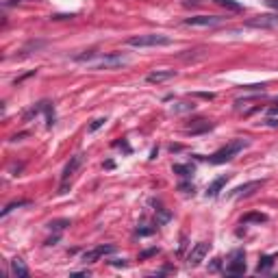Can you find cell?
<instances>
[{"label": "cell", "mask_w": 278, "mask_h": 278, "mask_svg": "<svg viewBox=\"0 0 278 278\" xmlns=\"http://www.w3.org/2000/svg\"><path fill=\"white\" fill-rule=\"evenodd\" d=\"M265 3H267L269 7H272V9H276V11H278V0H265Z\"/></svg>", "instance_id": "24"}, {"label": "cell", "mask_w": 278, "mask_h": 278, "mask_svg": "<svg viewBox=\"0 0 278 278\" xmlns=\"http://www.w3.org/2000/svg\"><path fill=\"white\" fill-rule=\"evenodd\" d=\"M157 213L161 215V224H163V222H170V218H172V215H170V211H165L163 206H157Z\"/></svg>", "instance_id": "19"}, {"label": "cell", "mask_w": 278, "mask_h": 278, "mask_svg": "<svg viewBox=\"0 0 278 278\" xmlns=\"http://www.w3.org/2000/svg\"><path fill=\"white\" fill-rule=\"evenodd\" d=\"M94 70H115V67H122L126 65V59L122 57V54H100V57H96V61H89Z\"/></svg>", "instance_id": "3"}, {"label": "cell", "mask_w": 278, "mask_h": 278, "mask_svg": "<svg viewBox=\"0 0 278 278\" xmlns=\"http://www.w3.org/2000/svg\"><path fill=\"white\" fill-rule=\"evenodd\" d=\"M269 126H278V120H267Z\"/></svg>", "instance_id": "27"}, {"label": "cell", "mask_w": 278, "mask_h": 278, "mask_svg": "<svg viewBox=\"0 0 278 278\" xmlns=\"http://www.w3.org/2000/svg\"><path fill=\"white\" fill-rule=\"evenodd\" d=\"M176 76V70H157V72H150L148 76H146V81L152 83V85H159V83H165V81H170Z\"/></svg>", "instance_id": "10"}, {"label": "cell", "mask_w": 278, "mask_h": 278, "mask_svg": "<svg viewBox=\"0 0 278 278\" xmlns=\"http://www.w3.org/2000/svg\"><path fill=\"white\" fill-rule=\"evenodd\" d=\"M137 233L139 235H150V233H155V228H137Z\"/></svg>", "instance_id": "23"}, {"label": "cell", "mask_w": 278, "mask_h": 278, "mask_svg": "<svg viewBox=\"0 0 278 278\" xmlns=\"http://www.w3.org/2000/svg\"><path fill=\"white\" fill-rule=\"evenodd\" d=\"M248 146V142H243V139H235V142L231 144H226L224 148H220L218 152H213L211 157H208V163H215V165H220V163H226V161H231V159L235 155H239V152L243 150Z\"/></svg>", "instance_id": "2"}, {"label": "cell", "mask_w": 278, "mask_h": 278, "mask_svg": "<svg viewBox=\"0 0 278 278\" xmlns=\"http://www.w3.org/2000/svg\"><path fill=\"white\" fill-rule=\"evenodd\" d=\"M208 252V243L206 241H200L193 246V250L189 252V259H187V263H189V267H198L200 263L204 261V256Z\"/></svg>", "instance_id": "7"}, {"label": "cell", "mask_w": 278, "mask_h": 278, "mask_svg": "<svg viewBox=\"0 0 278 278\" xmlns=\"http://www.w3.org/2000/svg\"><path fill=\"white\" fill-rule=\"evenodd\" d=\"M104 122H107V120H104V117H98V120H94L92 122V126H89V133H94V130H98L100 126H102V124Z\"/></svg>", "instance_id": "21"}, {"label": "cell", "mask_w": 278, "mask_h": 278, "mask_svg": "<svg viewBox=\"0 0 278 278\" xmlns=\"http://www.w3.org/2000/svg\"><path fill=\"white\" fill-rule=\"evenodd\" d=\"M220 7H226V9H231V11H241V5L239 3H235V0H215Z\"/></svg>", "instance_id": "17"}, {"label": "cell", "mask_w": 278, "mask_h": 278, "mask_svg": "<svg viewBox=\"0 0 278 278\" xmlns=\"http://www.w3.org/2000/svg\"><path fill=\"white\" fill-rule=\"evenodd\" d=\"M224 18L220 16H193L185 20V26H198V29H211V26H220Z\"/></svg>", "instance_id": "4"}, {"label": "cell", "mask_w": 278, "mask_h": 278, "mask_svg": "<svg viewBox=\"0 0 278 278\" xmlns=\"http://www.w3.org/2000/svg\"><path fill=\"white\" fill-rule=\"evenodd\" d=\"M113 252H115L113 246H96V248L87 250V252L83 254V261H85V263H96L98 259H102L104 254H113Z\"/></svg>", "instance_id": "8"}, {"label": "cell", "mask_w": 278, "mask_h": 278, "mask_svg": "<svg viewBox=\"0 0 278 278\" xmlns=\"http://www.w3.org/2000/svg\"><path fill=\"white\" fill-rule=\"evenodd\" d=\"M126 44L133 46V48H159V46H170L172 37L161 35V33H148V35H135V37H128Z\"/></svg>", "instance_id": "1"}, {"label": "cell", "mask_w": 278, "mask_h": 278, "mask_svg": "<svg viewBox=\"0 0 278 278\" xmlns=\"http://www.w3.org/2000/svg\"><path fill=\"white\" fill-rule=\"evenodd\" d=\"M185 109H193V104H187V102H180V107H174V111H185Z\"/></svg>", "instance_id": "22"}, {"label": "cell", "mask_w": 278, "mask_h": 278, "mask_svg": "<svg viewBox=\"0 0 278 278\" xmlns=\"http://www.w3.org/2000/svg\"><path fill=\"white\" fill-rule=\"evenodd\" d=\"M174 172H176L178 176H183V178H189L193 174V165H174Z\"/></svg>", "instance_id": "16"}, {"label": "cell", "mask_w": 278, "mask_h": 278, "mask_svg": "<svg viewBox=\"0 0 278 278\" xmlns=\"http://www.w3.org/2000/svg\"><path fill=\"white\" fill-rule=\"evenodd\" d=\"M272 265H274V259H272V256H263L261 263H259V272H267V269L272 267Z\"/></svg>", "instance_id": "18"}, {"label": "cell", "mask_w": 278, "mask_h": 278, "mask_svg": "<svg viewBox=\"0 0 278 278\" xmlns=\"http://www.w3.org/2000/svg\"><path fill=\"white\" fill-rule=\"evenodd\" d=\"M65 226H70V222L67 220H61V222H52L50 228H54V231H63Z\"/></svg>", "instance_id": "20"}, {"label": "cell", "mask_w": 278, "mask_h": 278, "mask_svg": "<svg viewBox=\"0 0 278 278\" xmlns=\"http://www.w3.org/2000/svg\"><path fill=\"white\" fill-rule=\"evenodd\" d=\"M11 274L20 276V278H26L29 276V267H26V263L22 259H13L11 261Z\"/></svg>", "instance_id": "11"}, {"label": "cell", "mask_w": 278, "mask_h": 278, "mask_svg": "<svg viewBox=\"0 0 278 278\" xmlns=\"http://www.w3.org/2000/svg\"><path fill=\"white\" fill-rule=\"evenodd\" d=\"M26 204H29V200H18V202H9V204L3 208V213H0V215H3V218H7V215L13 211V208H20V206H26Z\"/></svg>", "instance_id": "15"}, {"label": "cell", "mask_w": 278, "mask_h": 278, "mask_svg": "<svg viewBox=\"0 0 278 278\" xmlns=\"http://www.w3.org/2000/svg\"><path fill=\"white\" fill-rule=\"evenodd\" d=\"M263 222H267L265 213H248L241 218V224H263Z\"/></svg>", "instance_id": "13"}, {"label": "cell", "mask_w": 278, "mask_h": 278, "mask_svg": "<svg viewBox=\"0 0 278 278\" xmlns=\"http://www.w3.org/2000/svg\"><path fill=\"white\" fill-rule=\"evenodd\" d=\"M278 24V18H272V16H261L259 20H252L250 26H276Z\"/></svg>", "instance_id": "14"}, {"label": "cell", "mask_w": 278, "mask_h": 278, "mask_svg": "<svg viewBox=\"0 0 278 278\" xmlns=\"http://www.w3.org/2000/svg\"><path fill=\"white\" fill-rule=\"evenodd\" d=\"M261 187H263V180H250L246 185L235 187V189L228 193V198H248L250 193H254L256 189H261Z\"/></svg>", "instance_id": "6"}, {"label": "cell", "mask_w": 278, "mask_h": 278, "mask_svg": "<svg viewBox=\"0 0 278 278\" xmlns=\"http://www.w3.org/2000/svg\"><path fill=\"white\" fill-rule=\"evenodd\" d=\"M246 272V261H243V252H235L233 254V261L228 263L226 267V274L228 276H241Z\"/></svg>", "instance_id": "9"}, {"label": "cell", "mask_w": 278, "mask_h": 278, "mask_svg": "<svg viewBox=\"0 0 278 278\" xmlns=\"http://www.w3.org/2000/svg\"><path fill=\"white\" fill-rule=\"evenodd\" d=\"M267 113H269V115H278V107H272V109L267 111Z\"/></svg>", "instance_id": "26"}, {"label": "cell", "mask_w": 278, "mask_h": 278, "mask_svg": "<svg viewBox=\"0 0 278 278\" xmlns=\"http://www.w3.org/2000/svg\"><path fill=\"white\" fill-rule=\"evenodd\" d=\"M16 3H33V0H7V5H16Z\"/></svg>", "instance_id": "25"}, {"label": "cell", "mask_w": 278, "mask_h": 278, "mask_svg": "<svg viewBox=\"0 0 278 278\" xmlns=\"http://www.w3.org/2000/svg\"><path fill=\"white\" fill-rule=\"evenodd\" d=\"M81 165H83V155H74L72 161L65 165L63 174H61V180H63V183H61V187H59V193H65V191H67V180H70V176H72L76 170L81 168Z\"/></svg>", "instance_id": "5"}, {"label": "cell", "mask_w": 278, "mask_h": 278, "mask_svg": "<svg viewBox=\"0 0 278 278\" xmlns=\"http://www.w3.org/2000/svg\"><path fill=\"white\" fill-rule=\"evenodd\" d=\"M226 180H228V176H220V178H215L213 183L208 185V189H206V196H208V198H215V196H218V193H220V189H222V187L226 185Z\"/></svg>", "instance_id": "12"}]
</instances>
